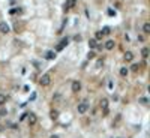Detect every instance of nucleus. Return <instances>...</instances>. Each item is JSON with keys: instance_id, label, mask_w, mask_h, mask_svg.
<instances>
[{"instance_id": "nucleus-1", "label": "nucleus", "mask_w": 150, "mask_h": 138, "mask_svg": "<svg viewBox=\"0 0 150 138\" xmlns=\"http://www.w3.org/2000/svg\"><path fill=\"white\" fill-rule=\"evenodd\" d=\"M39 84H41L42 87H48V86L51 84V77H50L48 74H45V75H42V77L39 78Z\"/></svg>"}, {"instance_id": "nucleus-2", "label": "nucleus", "mask_w": 150, "mask_h": 138, "mask_svg": "<svg viewBox=\"0 0 150 138\" xmlns=\"http://www.w3.org/2000/svg\"><path fill=\"white\" fill-rule=\"evenodd\" d=\"M77 110H78V114H84V113H87V110H89V104H87V102H81V104H78Z\"/></svg>"}, {"instance_id": "nucleus-3", "label": "nucleus", "mask_w": 150, "mask_h": 138, "mask_svg": "<svg viewBox=\"0 0 150 138\" xmlns=\"http://www.w3.org/2000/svg\"><path fill=\"white\" fill-rule=\"evenodd\" d=\"M27 122H29V125H30V126L36 125L38 117H36V114H35V113H29V116H27Z\"/></svg>"}, {"instance_id": "nucleus-4", "label": "nucleus", "mask_w": 150, "mask_h": 138, "mask_svg": "<svg viewBox=\"0 0 150 138\" xmlns=\"http://www.w3.org/2000/svg\"><path fill=\"white\" fill-rule=\"evenodd\" d=\"M68 42H69V39L68 38H65V39H62V41H60V44L57 45V47H56V51H62L66 45H68Z\"/></svg>"}, {"instance_id": "nucleus-5", "label": "nucleus", "mask_w": 150, "mask_h": 138, "mask_svg": "<svg viewBox=\"0 0 150 138\" xmlns=\"http://www.w3.org/2000/svg\"><path fill=\"white\" fill-rule=\"evenodd\" d=\"M101 108L104 110V116H107L108 114V99H105V98H104V99L101 101Z\"/></svg>"}, {"instance_id": "nucleus-6", "label": "nucleus", "mask_w": 150, "mask_h": 138, "mask_svg": "<svg viewBox=\"0 0 150 138\" xmlns=\"http://www.w3.org/2000/svg\"><path fill=\"white\" fill-rule=\"evenodd\" d=\"M72 92H75V93H78L80 90H81V83L80 81H72Z\"/></svg>"}, {"instance_id": "nucleus-7", "label": "nucleus", "mask_w": 150, "mask_h": 138, "mask_svg": "<svg viewBox=\"0 0 150 138\" xmlns=\"http://www.w3.org/2000/svg\"><path fill=\"white\" fill-rule=\"evenodd\" d=\"M0 32H2V33H9V32H11L9 26H8L5 21H0Z\"/></svg>"}, {"instance_id": "nucleus-8", "label": "nucleus", "mask_w": 150, "mask_h": 138, "mask_svg": "<svg viewBox=\"0 0 150 138\" xmlns=\"http://www.w3.org/2000/svg\"><path fill=\"white\" fill-rule=\"evenodd\" d=\"M114 47H116V42L112 41V39H108V41L105 42V48H107V50H112Z\"/></svg>"}, {"instance_id": "nucleus-9", "label": "nucleus", "mask_w": 150, "mask_h": 138, "mask_svg": "<svg viewBox=\"0 0 150 138\" xmlns=\"http://www.w3.org/2000/svg\"><path fill=\"white\" fill-rule=\"evenodd\" d=\"M125 60H126V62H132V60H134V54L131 53V51H126V53H125Z\"/></svg>"}, {"instance_id": "nucleus-10", "label": "nucleus", "mask_w": 150, "mask_h": 138, "mask_svg": "<svg viewBox=\"0 0 150 138\" xmlns=\"http://www.w3.org/2000/svg\"><path fill=\"white\" fill-rule=\"evenodd\" d=\"M75 5H77V0H66V3H65V6H66L68 9H71V8H74Z\"/></svg>"}, {"instance_id": "nucleus-11", "label": "nucleus", "mask_w": 150, "mask_h": 138, "mask_svg": "<svg viewBox=\"0 0 150 138\" xmlns=\"http://www.w3.org/2000/svg\"><path fill=\"white\" fill-rule=\"evenodd\" d=\"M45 57L48 59V60H51V59L56 57V51H47V53H45Z\"/></svg>"}, {"instance_id": "nucleus-12", "label": "nucleus", "mask_w": 150, "mask_h": 138, "mask_svg": "<svg viewBox=\"0 0 150 138\" xmlns=\"http://www.w3.org/2000/svg\"><path fill=\"white\" fill-rule=\"evenodd\" d=\"M89 47L90 48H96L98 47V41H96V39H90V41H89Z\"/></svg>"}, {"instance_id": "nucleus-13", "label": "nucleus", "mask_w": 150, "mask_h": 138, "mask_svg": "<svg viewBox=\"0 0 150 138\" xmlns=\"http://www.w3.org/2000/svg\"><path fill=\"white\" fill-rule=\"evenodd\" d=\"M143 32H144V33H150V23H144V26H143Z\"/></svg>"}, {"instance_id": "nucleus-14", "label": "nucleus", "mask_w": 150, "mask_h": 138, "mask_svg": "<svg viewBox=\"0 0 150 138\" xmlns=\"http://www.w3.org/2000/svg\"><path fill=\"white\" fill-rule=\"evenodd\" d=\"M141 56L146 59V57H149V48H143L141 50Z\"/></svg>"}, {"instance_id": "nucleus-15", "label": "nucleus", "mask_w": 150, "mask_h": 138, "mask_svg": "<svg viewBox=\"0 0 150 138\" xmlns=\"http://www.w3.org/2000/svg\"><path fill=\"white\" fill-rule=\"evenodd\" d=\"M120 75H122V77H126V75H128V68H125V66L120 68Z\"/></svg>"}, {"instance_id": "nucleus-16", "label": "nucleus", "mask_w": 150, "mask_h": 138, "mask_svg": "<svg viewBox=\"0 0 150 138\" xmlns=\"http://www.w3.org/2000/svg\"><path fill=\"white\" fill-rule=\"evenodd\" d=\"M6 102V96L5 95H0V105H3Z\"/></svg>"}, {"instance_id": "nucleus-17", "label": "nucleus", "mask_w": 150, "mask_h": 138, "mask_svg": "<svg viewBox=\"0 0 150 138\" xmlns=\"http://www.w3.org/2000/svg\"><path fill=\"white\" fill-rule=\"evenodd\" d=\"M110 32H111V30H110V27H104V29H102V35H108Z\"/></svg>"}, {"instance_id": "nucleus-18", "label": "nucleus", "mask_w": 150, "mask_h": 138, "mask_svg": "<svg viewBox=\"0 0 150 138\" xmlns=\"http://www.w3.org/2000/svg\"><path fill=\"white\" fill-rule=\"evenodd\" d=\"M51 117H53V119H57V117H59V113H57V111H51Z\"/></svg>"}, {"instance_id": "nucleus-19", "label": "nucleus", "mask_w": 150, "mask_h": 138, "mask_svg": "<svg viewBox=\"0 0 150 138\" xmlns=\"http://www.w3.org/2000/svg\"><path fill=\"white\" fill-rule=\"evenodd\" d=\"M95 36H96V39H102V38H104L102 32H96V35H95Z\"/></svg>"}, {"instance_id": "nucleus-20", "label": "nucleus", "mask_w": 150, "mask_h": 138, "mask_svg": "<svg viewBox=\"0 0 150 138\" xmlns=\"http://www.w3.org/2000/svg\"><path fill=\"white\" fill-rule=\"evenodd\" d=\"M87 59H89V60H90V59H95V53H93V51H90V53L87 54Z\"/></svg>"}, {"instance_id": "nucleus-21", "label": "nucleus", "mask_w": 150, "mask_h": 138, "mask_svg": "<svg viewBox=\"0 0 150 138\" xmlns=\"http://www.w3.org/2000/svg\"><path fill=\"white\" fill-rule=\"evenodd\" d=\"M140 101H141V104H144V105H147V104H149V101H147V98H141Z\"/></svg>"}, {"instance_id": "nucleus-22", "label": "nucleus", "mask_w": 150, "mask_h": 138, "mask_svg": "<svg viewBox=\"0 0 150 138\" xmlns=\"http://www.w3.org/2000/svg\"><path fill=\"white\" fill-rule=\"evenodd\" d=\"M138 68H140V65H132V71H138Z\"/></svg>"}, {"instance_id": "nucleus-23", "label": "nucleus", "mask_w": 150, "mask_h": 138, "mask_svg": "<svg viewBox=\"0 0 150 138\" xmlns=\"http://www.w3.org/2000/svg\"><path fill=\"white\" fill-rule=\"evenodd\" d=\"M104 65V60H98V66H102Z\"/></svg>"}, {"instance_id": "nucleus-24", "label": "nucleus", "mask_w": 150, "mask_h": 138, "mask_svg": "<svg viewBox=\"0 0 150 138\" xmlns=\"http://www.w3.org/2000/svg\"><path fill=\"white\" fill-rule=\"evenodd\" d=\"M50 138H59V137H57V135H51Z\"/></svg>"}]
</instances>
